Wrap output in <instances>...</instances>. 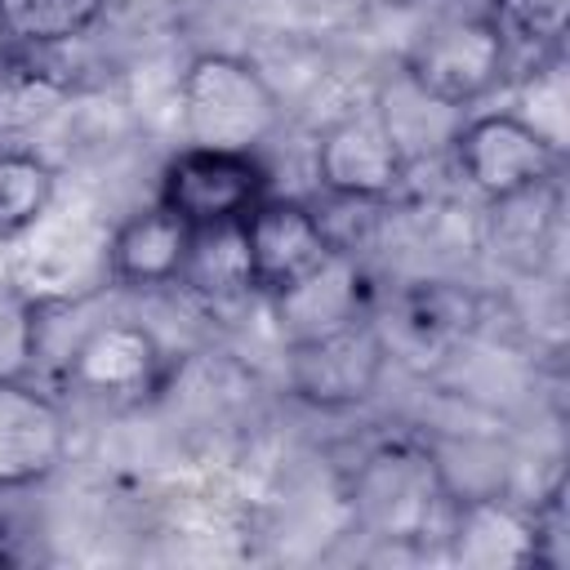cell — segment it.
<instances>
[{"label": "cell", "mask_w": 570, "mask_h": 570, "mask_svg": "<svg viewBox=\"0 0 570 570\" xmlns=\"http://www.w3.org/2000/svg\"><path fill=\"white\" fill-rule=\"evenodd\" d=\"M183 147L254 156L281 129V98L240 53H196L178 76Z\"/></svg>", "instance_id": "1"}, {"label": "cell", "mask_w": 570, "mask_h": 570, "mask_svg": "<svg viewBox=\"0 0 570 570\" xmlns=\"http://www.w3.org/2000/svg\"><path fill=\"white\" fill-rule=\"evenodd\" d=\"M107 236L94 214L49 205L22 236L9 240V285L31 303H76L111 281L107 272Z\"/></svg>", "instance_id": "2"}, {"label": "cell", "mask_w": 570, "mask_h": 570, "mask_svg": "<svg viewBox=\"0 0 570 570\" xmlns=\"http://www.w3.org/2000/svg\"><path fill=\"white\" fill-rule=\"evenodd\" d=\"M370 325L387 365L436 374L481 330V298L459 281H410L370 307Z\"/></svg>", "instance_id": "3"}, {"label": "cell", "mask_w": 570, "mask_h": 570, "mask_svg": "<svg viewBox=\"0 0 570 570\" xmlns=\"http://www.w3.org/2000/svg\"><path fill=\"white\" fill-rule=\"evenodd\" d=\"M512 40L499 31L490 13L445 18L436 22L405 58V80L436 98L441 107H476L508 80V49Z\"/></svg>", "instance_id": "4"}, {"label": "cell", "mask_w": 570, "mask_h": 570, "mask_svg": "<svg viewBox=\"0 0 570 570\" xmlns=\"http://www.w3.org/2000/svg\"><path fill=\"white\" fill-rule=\"evenodd\" d=\"M450 151H454V169L463 174V183L481 191L485 200H508L543 183H557L561 160H566L512 111L463 116L450 138Z\"/></svg>", "instance_id": "5"}, {"label": "cell", "mask_w": 570, "mask_h": 570, "mask_svg": "<svg viewBox=\"0 0 570 570\" xmlns=\"http://www.w3.org/2000/svg\"><path fill=\"white\" fill-rule=\"evenodd\" d=\"M267 196V169L245 151L178 147L156 183V200L174 209L187 227L240 223Z\"/></svg>", "instance_id": "6"}, {"label": "cell", "mask_w": 570, "mask_h": 570, "mask_svg": "<svg viewBox=\"0 0 570 570\" xmlns=\"http://www.w3.org/2000/svg\"><path fill=\"white\" fill-rule=\"evenodd\" d=\"M445 499V476L436 459L410 441L383 445L356 472V517L379 539H419L432 525V508Z\"/></svg>", "instance_id": "7"}, {"label": "cell", "mask_w": 570, "mask_h": 570, "mask_svg": "<svg viewBox=\"0 0 570 570\" xmlns=\"http://www.w3.org/2000/svg\"><path fill=\"white\" fill-rule=\"evenodd\" d=\"M383 370L387 356L374 338L370 316L303 343H285V383L298 401L316 410H347L370 401Z\"/></svg>", "instance_id": "8"}, {"label": "cell", "mask_w": 570, "mask_h": 570, "mask_svg": "<svg viewBox=\"0 0 570 570\" xmlns=\"http://www.w3.org/2000/svg\"><path fill=\"white\" fill-rule=\"evenodd\" d=\"M165 347L138 321H102L94 325L67 356V383L80 396L134 405L165 383Z\"/></svg>", "instance_id": "9"}, {"label": "cell", "mask_w": 570, "mask_h": 570, "mask_svg": "<svg viewBox=\"0 0 570 570\" xmlns=\"http://www.w3.org/2000/svg\"><path fill=\"white\" fill-rule=\"evenodd\" d=\"M245 245H249V263H254V289L258 294H281L294 281H303L307 272H316L338 245L330 240L325 214L312 209L307 200L294 196H263L245 218Z\"/></svg>", "instance_id": "10"}, {"label": "cell", "mask_w": 570, "mask_h": 570, "mask_svg": "<svg viewBox=\"0 0 570 570\" xmlns=\"http://www.w3.org/2000/svg\"><path fill=\"white\" fill-rule=\"evenodd\" d=\"M410 160L374 116H343L316 138V183L334 200L383 205L405 183Z\"/></svg>", "instance_id": "11"}, {"label": "cell", "mask_w": 570, "mask_h": 570, "mask_svg": "<svg viewBox=\"0 0 570 570\" xmlns=\"http://www.w3.org/2000/svg\"><path fill=\"white\" fill-rule=\"evenodd\" d=\"M67 414L45 387L22 374L0 379V490H27L53 476L67 459Z\"/></svg>", "instance_id": "12"}, {"label": "cell", "mask_w": 570, "mask_h": 570, "mask_svg": "<svg viewBox=\"0 0 570 570\" xmlns=\"http://www.w3.org/2000/svg\"><path fill=\"white\" fill-rule=\"evenodd\" d=\"M272 307H276L281 338L303 343V338L343 330L352 321H365L374 307V289H370L365 272L356 267L352 249H334L316 272H307L289 289L272 294Z\"/></svg>", "instance_id": "13"}, {"label": "cell", "mask_w": 570, "mask_h": 570, "mask_svg": "<svg viewBox=\"0 0 570 570\" xmlns=\"http://www.w3.org/2000/svg\"><path fill=\"white\" fill-rule=\"evenodd\" d=\"M53 49H4L0 53V147H31L71 107L76 85L49 58Z\"/></svg>", "instance_id": "14"}, {"label": "cell", "mask_w": 570, "mask_h": 570, "mask_svg": "<svg viewBox=\"0 0 570 570\" xmlns=\"http://www.w3.org/2000/svg\"><path fill=\"white\" fill-rule=\"evenodd\" d=\"M187 240H191V227L174 209H165L160 200H151L147 209H134L107 236L111 285H129V289L178 285V272H183V258H187Z\"/></svg>", "instance_id": "15"}, {"label": "cell", "mask_w": 570, "mask_h": 570, "mask_svg": "<svg viewBox=\"0 0 570 570\" xmlns=\"http://www.w3.org/2000/svg\"><path fill=\"white\" fill-rule=\"evenodd\" d=\"M450 557L472 570H517L534 566V525L530 508H517L499 494H468L450 512L445 530Z\"/></svg>", "instance_id": "16"}, {"label": "cell", "mask_w": 570, "mask_h": 570, "mask_svg": "<svg viewBox=\"0 0 570 570\" xmlns=\"http://www.w3.org/2000/svg\"><path fill=\"white\" fill-rule=\"evenodd\" d=\"M178 285H183L187 294H196L200 303H209V307L240 303V298L258 294V289H254V263H249L245 227H240V223L191 227Z\"/></svg>", "instance_id": "17"}, {"label": "cell", "mask_w": 570, "mask_h": 570, "mask_svg": "<svg viewBox=\"0 0 570 570\" xmlns=\"http://www.w3.org/2000/svg\"><path fill=\"white\" fill-rule=\"evenodd\" d=\"M107 0H0V40L13 49H62L89 36Z\"/></svg>", "instance_id": "18"}, {"label": "cell", "mask_w": 570, "mask_h": 570, "mask_svg": "<svg viewBox=\"0 0 570 570\" xmlns=\"http://www.w3.org/2000/svg\"><path fill=\"white\" fill-rule=\"evenodd\" d=\"M58 200L53 165L31 147H0V240L22 236Z\"/></svg>", "instance_id": "19"}, {"label": "cell", "mask_w": 570, "mask_h": 570, "mask_svg": "<svg viewBox=\"0 0 570 570\" xmlns=\"http://www.w3.org/2000/svg\"><path fill=\"white\" fill-rule=\"evenodd\" d=\"M521 125H530L548 147H557L566 156V138H570V80H566V58L552 53L539 67H530L517 80L512 107H508Z\"/></svg>", "instance_id": "20"}, {"label": "cell", "mask_w": 570, "mask_h": 570, "mask_svg": "<svg viewBox=\"0 0 570 570\" xmlns=\"http://www.w3.org/2000/svg\"><path fill=\"white\" fill-rule=\"evenodd\" d=\"M490 18L508 40L557 49L570 27V0H490Z\"/></svg>", "instance_id": "21"}, {"label": "cell", "mask_w": 570, "mask_h": 570, "mask_svg": "<svg viewBox=\"0 0 570 570\" xmlns=\"http://www.w3.org/2000/svg\"><path fill=\"white\" fill-rule=\"evenodd\" d=\"M530 525H534V566L566 570L570 566V508H566V481L561 476L543 490V499H534Z\"/></svg>", "instance_id": "22"}, {"label": "cell", "mask_w": 570, "mask_h": 570, "mask_svg": "<svg viewBox=\"0 0 570 570\" xmlns=\"http://www.w3.org/2000/svg\"><path fill=\"white\" fill-rule=\"evenodd\" d=\"M36 312L13 285H0V379H13L36 356Z\"/></svg>", "instance_id": "23"}, {"label": "cell", "mask_w": 570, "mask_h": 570, "mask_svg": "<svg viewBox=\"0 0 570 570\" xmlns=\"http://www.w3.org/2000/svg\"><path fill=\"white\" fill-rule=\"evenodd\" d=\"M0 285H9V245L0 240Z\"/></svg>", "instance_id": "24"}]
</instances>
